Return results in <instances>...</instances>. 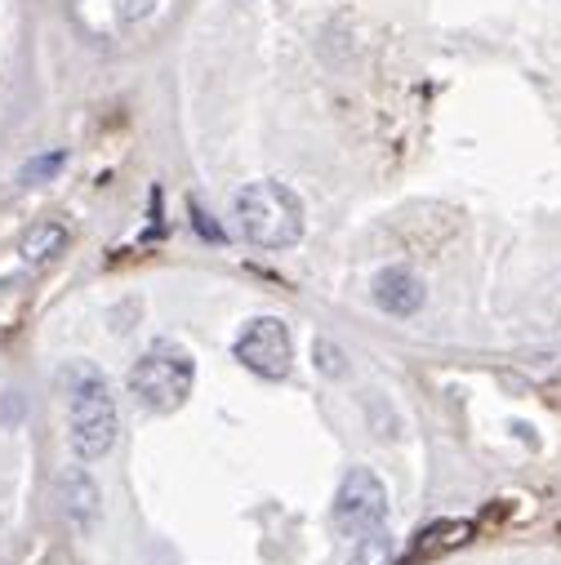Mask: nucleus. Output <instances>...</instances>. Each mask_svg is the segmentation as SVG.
<instances>
[{"mask_svg":"<svg viewBox=\"0 0 561 565\" xmlns=\"http://www.w3.org/2000/svg\"><path fill=\"white\" fill-rule=\"evenodd\" d=\"M63 396H67V437L81 463H98L120 441V409L116 396L94 361H67L59 370Z\"/></svg>","mask_w":561,"mask_h":565,"instance_id":"f257e3e1","label":"nucleus"},{"mask_svg":"<svg viewBox=\"0 0 561 565\" xmlns=\"http://www.w3.org/2000/svg\"><path fill=\"white\" fill-rule=\"evenodd\" d=\"M236 232L263 249H290L304 236V201L276 179L245 183L232 201Z\"/></svg>","mask_w":561,"mask_h":565,"instance_id":"f03ea898","label":"nucleus"},{"mask_svg":"<svg viewBox=\"0 0 561 565\" xmlns=\"http://www.w3.org/2000/svg\"><path fill=\"white\" fill-rule=\"evenodd\" d=\"M129 383V396L152 409V414H174L188 396H192V383H197V361L183 343L174 339H157L144 356H138L125 374Z\"/></svg>","mask_w":561,"mask_h":565,"instance_id":"7ed1b4c3","label":"nucleus"},{"mask_svg":"<svg viewBox=\"0 0 561 565\" xmlns=\"http://www.w3.org/2000/svg\"><path fill=\"white\" fill-rule=\"evenodd\" d=\"M236 361L267 379V383H280V379H290L295 370V343H290V330L286 321H276V317H254L236 330V343H232Z\"/></svg>","mask_w":561,"mask_h":565,"instance_id":"20e7f679","label":"nucleus"},{"mask_svg":"<svg viewBox=\"0 0 561 565\" xmlns=\"http://www.w3.org/2000/svg\"><path fill=\"white\" fill-rule=\"evenodd\" d=\"M330 521H335L339 534H352V539L379 534L383 521H388V490H383V481L370 468H352L343 477L339 494H335Z\"/></svg>","mask_w":561,"mask_h":565,"instance_id":"39448f33","label":"nucleus"},{"mask_svg":"<svg viewBox=\"0 0 561 565\" xmlns=\"http://www.w3.org/2000/svg\"><path fill=\"white\" fill-rule=\"evenodd\" d=\"M370 299H374L379 312L405 321V317H414L419 308L428 303V290L410 267H379L374 280H370Z\"/></svg>","mask_w":561,"mask_h":565,"instance_id":"423d86ee","label":"nucleus"},{"mask_svg":"<svg viewBox=\"0 0 561 565\" xmlns=\"http://www.w3.org/2000/svg\"><path fill=\"white\" fill-rule=\"evenodd\" d=\"M473 521H464V516H437V521H428L424 530H419L414 539H410V552H405V565H424V561H437V556H446V552H455V547H464L468 539H473Z\"/></svg>","mask_w":561,"mask_h":565,"instance_id":"0eeeda50","label":"nucleus"},{"mask_svg":"<svg viewBox=\"0 0 561 565\" xmlns=\"http://www.w3.org/2000/svg\"><path fill=\"white\" fill-rule=\"evenodd\" d=\"M59 503H63V512H67V521H72L76 530H94V521H98V512H103L98 486H94V477H89L85 468H67V472L59 477Z\"/></svg>","mask_w":561,"mask_h":565,"instance_id":"6e6552de","label":"nucleus"},{"mask_svg":"<svg viewBox=\"0 0 561 565\" xmlns=\"http://www.w3.org/2000/svg\"><path fill=\"white\" fill-rule=\"evenodd\" d=\"M63 249H67V227H63V223H36V227L23 236V258H28L32 267L54 263Z\"/></svg>","mask_w":561,"mask_h":565,"instance_id":"1a4fd4ad","label":"nucleus"},{"mask_svg":"<svg viewBox=\"0 0 561 565\" xmlns=\"http://www.w3.org/2000/svg\"><path fill=\"white\" fill-rule=\"evenodd\" d=\"M388 556H392V543H388L383 530H379V534L352 539V556H348L343 565H388Z\"/></svg>","mask_w":561,"mask_h":565,"instance_id":"9d476101","label":"nucleus"},{"mask_svg":"<svg viewBox=\"0 0 561 565\" xmlns=\"http://www.w3.org/2000/svg\"><path fill=\"white\" fill-rule=\"evenodd\" d=\"M63 152H45V157H36V161H28V170H23V183H41V179H54L59 170H63Z\"/></svg>","mask_w":561,"mask_h":565,"instance_id":"9b49d317","label":"nucleus"},{"mask_svg":"<svg viewBox=\"0 0 561 565\" xmlns=\"http://www.w3.org/2000/svg\"><path fill=\"white\" fill-rule=\"evenodd\" d=\"M313 356H317V365H321L330 379H343V370H348V365H343V356H339V348H335L330 339H317Z\"/></svg>","mask_w":561,"mask_h":565,"instance_id":"f8f14e48","label":"nucleus"},{"mask_svg":"<svg viewBox=\"0 0 561 565\" xmlns=\"http://www.w3.org/2000/svg\"><path fill=\"white\" fill-rule=\"evenodd\" d=\"M157 6L161 0H116V14H120V23H144L157 14Z\"/></svg>","mask_w":561,"mask_h":565,"instance_id":"ddd939ff","label":"nucleus"},{"mask_svg":"<svg viewBox=\"0 0 561 565\" xmlns=\"http://www.w3.org/2000/svg\"><path fill=\"white\" fill-rule=\"evenodd\" d=\"M192 218H197V227L205 232V241H223V232H219V227H214V223L201 214V205H192Z\"/></svg>","mask_w":561,"mask_h":565,"instance_id":"4468645a","label":"nucleus"}]
</instances>
